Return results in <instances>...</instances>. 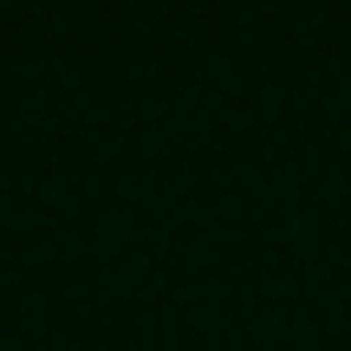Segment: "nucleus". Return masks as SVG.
I'll list each match as a JSON object with an SVG mask.
<instances>
[]
</instances>
